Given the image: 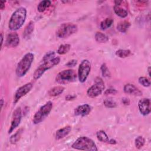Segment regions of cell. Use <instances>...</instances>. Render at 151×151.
Returning <instances> with one entry per match:
<instances>
[{
    "instance_id": "obj_1",
    "label": "cell",
    "mask_w": 151,
    "mask_h": 151,
    "mask_svg": "<svg viewBox=\"0 0 151 151\" xmlns=\"http://www.w3.org/2000/svg\"><path fill=\"white\" fill-rule=\"evenodd\" d=\"M27 9L25 7L17 9L12 14L8 22V28L12 31L20 29L24 25L27 17Z\"/></svg>"
},
{
    "instance_id": "obj_2",
    "label": "cell",
    "mask_w": 151,
    "mask_h": 151,
    "mask_svg": "<svg viewBox=\"0 0 151 151\" xmlns=\"http://www.w3.org/2000/svg\"><path fill=\"white\" fill-rule=\"evenodd\" d=\"M34 54L32 52H27L25 54L21 60L18 63L15 73L18 77H24L29 71L31 66L34 61Z\"/></svg>"
},
{
    "instance_id": "obj_3",
    "label": "cell",
    "mask_w": 151,
    "mask_h": 151,
    "mask_svg": "<svg viewBox=\"0 0 151 151\" xmlns=\"http://www.w3.org/2000/svg\"><path fill=\"white\" fill-rule=\"evenodd\" d=\"M71 147L74 149L87 151H97L98 149L95 142L87 136H81L72 144Z\"/></svg>"
},
{
    "instance_id": "obj_4",
    "label": "cell",
    "mask_w": 151,
    "mask_h": 151,
    "mask_svg": "<svg viewBox=\"0 0 151 151\" xmlns=\"http://www.w3.org/2000/svg\"><path fill=\"white\" fill-rule=\"evenodd\" d=\"M60 62V58L58 56L55 57L52 59L42 62V63L35 70L33 74V77L34 80H38L42 77L44 73L48 70L52 68L55 65H57Z\"/></svg>"
},
{
    "instance_id": "obj_5",
    "label": "cell",
    "mask_w": 151,
    "mask_h": 151,
    "mask_svg": "<svg viewBox=\"0 0 151 151\" xmlns=\"http://www.w3.org/2000/svg\"><path fill=\"white\" fill-rule=\"evenodd\" d=\"M78 30L77 25L71 22L61 24L56 31V36L60 38H66L76 33Z\"/></svg>"
},
{
    "instance_id": "obj_6",
    "label": "cell",
    "mask_w": 151,
    "mask_h": 151,
    "mask_svg": "<svg viewBox=\"0 0 151 151\" xmlns=\"http://www.w3.org/2000/svg\"><path fill=\"white\" fill-rule=\"evenodd\" d=\"M77 77V74L74 70L67 69L58 73L55 80L58 84H65L76 81Z\"/></svg>"
},
{
    "instance_id": "obj_7",
    "label": "cell",
    "mask_w": 151,
    "mask_h": 151,
    "mask_svg": "<svg viewBox=\"0 0 151 151\" xmlns=\"http://www.w3.org/2000/svg\"><path fill=\"white\" fill-rule=\"evenodd\" d=\"M52 103L51 101H47L35 113L33 117L32 122L35 124H37L42 122L50 114L52 109Z\"/></svg>"
},
{
    "instance_id": "obj_8",
    "label": "cell",
    "mask_w": 151,
    "mask_h": 151,
    "mask_svg": "<svg viewBox=\"0 0 151 151\" xmlns=\"http://www.w3.org/2000/svg\"><path fill=\"white\" fill-rule=\"evenodd\" d=\"M94 82L95 84L90 87L87 91V94L90 98H95L99 96L105 88L104 83L101 77H97L94 79Z\"/></svg>"
},
{
    "instance_id": "obj_9",
    "label": "cell",
    "mask_w": 151,
    "mask_h": 151,
    "mask_svg": "<svg viewBox=\"0 0 151 151\" xmlns=\"http://www.w3.org/2000/svg\"><path fill=\"white\" fill-rule=\"evenodd\" d=\"M91 70V63L88 60H83L79 65L77 76L80 83H84Z\"/></svg>"
},
{
    "instance_id": "obj_10",
    "label": "cell",
    "mask_w": 151,
    "mask_h": 151,
    "mask_svg": "<svg viewBox=\"0 0 151 151\" xmlns=\"http://www.w3.org/2000/svg\"><path fill=\"white\" fill-rule=\"evenodd\" d=\"M32 87V83L29 82L19 87L14 94L13 103L16 104L21 99V98L25 96L27 93H28L31 91Z\"/></svg>"
},
{
    "instance_id": "obj_11",
    "label": "cell",
    "mask_w": 151,
    "mask_h": 151,
    "mask_svg": "<svg viewBox=\"0 0 151 151\" xmlns=\"http://www.w3.org/2000/svg\"><path fill=\"white\" fill-rule=\"evenodd\" d=\"M22 119V110L21 107H17L13 112L11 121V125L8 133H11L20 124Z\"/></svg>"
},
{
    "instance_id": "obj_12",
    "label": "cell",
    "mask_w": 151,
    "mask_h": 151,
    "mask_svg": "<svg viewBox=\"0 0 151 151\" xmlns=\"http://www.w3.org/2000/svg\"><path fill=\"white\" fill-rule=\"evenodd\" d=\"M138 108L143 116H147L151 111V101L149 98H143L138 102Z\"/></svg>"
},
{
    "instance_id": "obj_13",
    "label": "cell",
    "mask_w": 151,
    "mask_h": 151,
    "mask_svg": "<svg viewBox=\"0 0 151 151\" xmlns=\"http://www.w3.org/2000/svg\"><path fill=\"white\" fill-rule=\"evenodd\" d=\"M19 44V38L18 34L15 32L9 33L6 37L5 46L7 47L14 48L17 47Z\"/></svg>"
},
{
    "instance_id": "obj_14",
    "label": "cell",
    "mask_w": 151,
    "mask_h": 151,
    "mask_svg": "<svg viewBox=\"0 0 151 151\" xmlns=\"http://www.w3.org/2000/svg\"><path fill=\"white\" fill-rule=\"evenodd\" d=\"M91 110V107L90 105L87 104H84L77 106L74 109V114L76 116H86L88 115Z\"/></svg>"
},
{
    "instance_id": "obj_15",
    "label": "cell",
    "mask_w": 151,
    "mask_h": 151,
    "mask_svg": "<svg viewBox=\"0 0 151 151\" xmlns=\"http://www.w3.org/2000/svg\"><path fill=\"white\" fill-rule=\"evenodd\" d=\"M123 90L125 93L128 94L136 96H140L142 95V92L134 84L130 83L125 84L123 87Z\"/></svg>"
},
{
    "instance_id": "obj_16",
    "label": "cell",
    "mask_w": 151,
    "mask_h": 151,
    "mask_svg": "<svg viewBox=\"0 0 151 151\" xmlns=\"http://www.w3.org/2000/svg\"><path fill=\"white\" fill-rule=\"evenodd\" d=\"M71 127L70 126H67L63 128H61L57 130L55 133V139L60 140L67 136L71 132Z\"/></svg>"
},
{
    "instance_id": "obj_17",
    "label": "cell",
    "mask_w": 151,
    "mask_h": 151,
    "mask_svg": "<svg viewBox=\"0 0 151 151\" xmlns=\"http://www.w3.org/2000/svg\"><path fill=\"white\" fill-rule=\"evenodd\" d=\"M34 29V22L33 21H30L28 24L25 27L23 31V37L25 39H29L32 35Z\"/></svg>"
},
{
    "instance_id": "obj_18",
    "label": "cell",
    "mask_w": 151,
    "mask_h": 151,
    "mask_svg": "<svg viewBox=\"0 0 151 151\" xmlns=\"http://www.w3.org/2000/svg\"><path fill=\"white\" fill-rule=\"evenodd\" d=\"M64 87L61 86H55L52 87V88L50 89L48 94L51 97H55L57 96L60 95L62 94L64 90Z\"/></svg>"
},
{
    "instance_id": "obj_19",
    "label": "cell",
    "mask_w": 151,
    "mask_h": 151,
    "mask_svg": "<svg viewBox=\"0 0 151 151\" xmlns=\"http://www.w3.org/2000/svg\"><path fill=\"white\" fill-rule=\"evenodd\" d=\"M130 27V22L128 21L124 20L123 21H120L118 23V24L117 25V29L119 32L122 33H124L127 31V30Z\"/></svg>"
},
{
    "instance_id": "obj_20",
    "label": "cell",
    "mask_w": 151,
    "mask_h": 151,
    "mask_svg": "<svg viewBox=\"0 0 151 151\" xmlns=\"http://www.w3.org/2000/svg\"><path fill=\"white\" fill-rule=\"evenodd\" d=\"M114 13L120 18H124L128 15L127 11L124 8L120 6V5H114L113 7Z\"/></svg>"
},
{
    "instance_id": "obj_21",
    "label": "cell",
    "mask_w": 151,
    "mask_h": 151,
    "mask_svg": "<svg viewBox=\"0 0 151 151\" xmlns=\"http://www.w3.org/2000/svg\"><path fill=\"white\" fill-rule=\"evenodd\" d=\"M51 5V1H49V0L42 1L38 4L37 6V10L40 12H42L45 11L47 8H48Z\"/></svg>"
},
{
    "instance_id": "obj_22",
    "label": "cell",
    "mask_w": 151,
    "mask_h": 151,
    "mask_svg": "<svg viewBox=\"0 0 151 151\" xmlns=\"http://www.w3.org/2000/svg\"><path fill=\"white\" fill-rule=\"evenodd\" d=\"M23 131H24L23 129H22V128H21V129H19V130H18L15 132V133H14V134H12V135L10 137V138H9V142H10V143H11V144H15V143H17V142L19 140V139H20V138H21V135H22V133Z\"/></svg>"
},
{
    "instance_id": "obj_23",
    "label": "cell",
    "mask_w": 151,
    "mask_h": 151,
    "mask_svg": "<svg viewBox=\"0 0 151 151\" xmlns=\"http://www.w3.org/2000/svg\"><path fill=\"white\" fill-rule=\"evenodd\" d=\"M96 136L97 139L101 142H104V143H108L109 141V138L106 133L104 130H99L96 133Z\"/></svg>"
},
{
    "instance_id": "obj_24",
    "label": "cell",
    "mask_w": 151,
    "mask_h": 151,
    "mask_svg": "<svg viewBox=\"0 0 151 151\" xmlns=\"http://www.w3.org/2000/svg\"><path fill=\"white\" fill-rule=\"evenodd\" d=\"M94 38L96 41L100 43H104L108 41L109 37L104 34L101 32H97L95 34Z\"/></svg>"
},
{
    "instance_id": "obj_25",
    "label": "cell",
    "mask_w": 151,
    "mask_h": 151,
    "mask_svg": "<svg viewBox=\"0 0 151 151\" xmlns=\"http://www.w3.org/2000/svg\"><path fill=\"white\" fill-rule=\"evenodd\" d=\"M113 23V19L111 18H106L105 19L103 20L100 24V27L101 29L105 30L109 27H111V25Z\"/></svg>"
},
{
    "instance_id": "obj_26",
    "label": "cell",
    "mask_w": 151,
    "mask_h": 151,
    "mask_svg": "<svg viewBox=\"0 0 151 151\" xmlns=\"http://www.w3.org/2000/svg\"><path fill=\"white\" fill-rule=\"evenodd\" d=\"M71 48V45L69 44H61L59 46L58 48L57 49V52L60 55H63L67 53Z\"/></svg>"
},
{
    "instance_id": "obj_27",
    "label": "cell",
    "mask_w": 151,
    "mask_h": 151,
    "mask_svg": "<svg viewBox=\"0 0 151 151\" xmlns=\"http://www.w3.org/2000/svg\"><path fill=\"white\" fill-rule=\"evenodd\" d=\"M131 54V51L129 50L119 49L116 51V55L121 58H124L129 56Z\"/></svg>"
},
{
    "instance_id": "obj_28",
    "label": "cell",
    "mask_w": 151,
    "mask_h": 151,
    "mask_svg": "<svg viewBox=\"0 0 151 151\" xmlns=\"http://www.w3.org/2000/svg\"><path fill=\"white\" fill-rule=\"evenodd\" d=\"M145 143V139L143 136H137L134 140V145L137 149H141Z\"/></svg>"
},
{
    "instance_id": "obj_29",
    "label": "cell",
    "mask_w": 151,
    "mask_h": 151,
    "mask_svg": "<svg viewBox=\"0 0 151 151\" xmlns=\"http://www.w3.org/2000/svg\"><path fill=\"white\" fill-rule=\"evenodd\" d=\"M104 105L107 108H114L117 106V104L114 100L111 99H106L103 101Z\"/></svg>"
},
{
    "instance_id": "obj_30",
    "label": "cell",
    "mask_w": 151,
    "mask_h": 151,
    "mask_svg": "<svg viewBox=\"0 0 151 151\" xmlns=\"http://www.w3.org/2000/svg\"><path fill=\"white\" fill-rule=\"evenodd\" d=\"M100 70L101 72V74L104 77H110V72L107 67L105 63H103L100 67Z\"/></svg>"
},
{
    "instance_id": "obj_31",
    "label": "cell",
    "mask_w": 151,
    "mask_h": 151,
    "mask_svg": "<svg viewBox=\"0 0 151 151\" xmlns=\"http://www.w3.org/2000/svg\"><path fill=\"white\" fill-rule=\"evenodd\" d=\"M55 56V52L54 51H50L47 52L43 57L42 59V62H45L48 60H50L51 59H52L53 58H54Z\"/></svg>"
},
{
    "instance_id": "obj_32",
    "label": "cell",
    "mask_w": 151,
    "mask_h": 151,
    "mask_svg": "<svg viewBox=\"0 0 151 151\" xmlns=\"http://www.w3.org/2000/svg\"><path fill=\"white\" fill-rule=\"evenodd\" d=\"M139 83L142 85L143 87H149L150 85V80L146 77H140L138 79Z\"/></svg>"
},
{
    "instance_id": "obj_33",
    "label": "cell",
    "mask_w": 151,
    "mask_h": 151,
    "mask_svg": "<svg viewBox=\"0 0 151 151\" xmlns=\"http://www.w3.org/2000/svg\"><path fill=\"white\" fill-rule=\"evenodd\" d=\"M117 93V91L113 88H109L106 90L104 92L105 95H109V94H116Z\"/></svg>"
},
{
    "instance_id": "obj_34",
    "label": "cell",
    "mask_w": 151,
    "mask_h": 151,
    "mask_svg": "<svg viewBox=\"0 0 151 151\" xmlns=\"http://www.w3.org/2000/svg\"><path fill=\"white\" fill-rule=\"evenodd\" d=\"M77 64V60H75V59H73L70 61H69L66 64H65V66L67 67H75Z\"/></svg>"
},
{
    "instance_id": "obj_35",
    "label": "cell",
    "mask_w": 151,
    "mask_h": 151,
    "mask_svg": "<svg viewBox=\"0 0 151 151\" xmlns=\"http://www.w3.org/2000/svg\"><path fill=\"white\" fill-rule=\"evenodd\" d=\"M76 98V95H74V94H68L65 97V100H68V101L73 100L75 99Z\"/></svg>"
},
{
    "instance_id": "obj_36",
    "label": "cell",
    "mask_w": 151,
    "mask_h": 151,
    "mask_svg": "<svg viewBox=\"0 0 151 151\" xmlns=\"http://www.w3.org/2000/svg\"><path fill=\"white\" fill-rule=\"evenodd\" d=\"M122 101L123 104L126 105V106H127V105L130 104V100H129V99L128 98H126V97L122 98Z\"/></svg>"
},
{
    "instance_id": "obj_37",
    "label": "cell",
    "mask_w": 151,
    "mask_h": 151,
    "mask_svg": "<svg viewBox=\"0 0 151 151\" xmlns=\"http://www.w3.org/2000/svg\"><path fill=\"white\" fill-rule=\"evenodd\" d=\"M108 143L111 145H116L117 143V142L116 140H114L113 139H109V141Z\"/></svg>"
},
{
    "instance_id": "obj_38",
    "label": "cell",
    "mask_w": 151,
    "mask_h": 151,
    "mask_svg": "<svg viewBox=\"0 0 151 151\" xmlns=\"http://www.w3.org/2000/svg\"><path fill=\"white\" fill-rule=\"evenodd\" d=\"M0 8L1 10H3L5 8V1H1L0 3Z\"/></svg>"
},
{
    "instance_id": "obj_39",
    "label": "cell",
    "mask_w": 151,
    "mask_h": 151,
    "mask_svg": "<svg viewBox=\"0 0 151 151\" xmlns=\"http://www.w3.org/2000/svg\"><path fill=\"white\" fill-rule=\"evenodd\" d=\"M3 40H4L3 34H2V33H1V47L2 46V44H3Z\"/></svg>"
},
{
    "instance_id": "obj_40",
    "label": "cell",
    "mask_w": 151,
    "mask_h": 151,
    "mask_svg": "<svg viewBox=\"0 0 151 151\" xmlns=\"http://www.w3.org/2000/svg\"><path fill=\"white\" fill-rule=\"evenodd\" d=\"M4 100L2 99L1 100V109L2 108V106H3V104H4Z\"/></svg>"
},
{
    "instance_id": "obj_41",
    "label": "cell",
    "mask_w": 151,
    "mask_h": 151,
    "mask_svg": "<svg viewBox=\"0 0 151 151\" xmlns=\"http://www.w3.org/2000/svg\"><path fill=\"white\" fill-rule=\"evenodd\" d=\"M147 72H148L149 76H150V67H149L147 68Z\"/></svg>"
}]
</instances>
